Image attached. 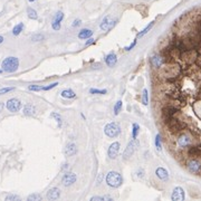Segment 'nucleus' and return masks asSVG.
<instances>
[{
  "mask_svg": "<svg viewBox=\"0 0 201 201\" xmlns=\"http://www.w3.org/2000/svg\"><path fill=\"white\" fill-rule=\"evenodd\" d=\"M105 182L111 188H119L123 183V177L116 171H110L105 177Z\"/></svg>",
  "mask_w": 201,
  "mask_h": 201,
  "instance_id": "nucleus-1",
  "label": "nucleus"
},
{
  "mask_svg": "<svg viewBox=\"0 0 201 201\" xmlns=\"http://www.w3.org/2000/svg\"><path fill=\"white\" fill-rule=\"evenodd\" d=\"M1 67L6 73H15L19 67V59L17 57H7L6 59H3Z\"/></svg>",
  "mask_w": 201,
  "mask_h": 201,
  "instance_id": "nucleus-2",
  "label": "nucleus"
},
{
  "mask_svg": "<svg viewBox=\"0 0 201 201\" xmlns=\"http://www.w3.org/2000/svg\"><path fill=\"white\" fill-rule=\"evenodd\" d=\"M104 133L108 137H116L121 134V126L117 122H110L104 128Z\"/></svg>",
  "mask_w": 201,
  "mask_h": 201,
  "instance_id": "nucleus-3",
  "label": "nucleus"
},
{
  "mask_svg": "<svg viewBox=\"0 0 201 201\" xmlns=\"http://www.w3.org/2000/svg\"><path fill=\"white\" fill-rule=\"evenodd\" d=\"M139 146H140V142H139V140H137V139H133L131 142L128 143V146H126L125 150H124V152H123V159H124V160L130 159V157L134 154V152L137 150Z\"/></svg>",
  "mask_w": 201,
  "mask_h": 201,
  "instance_id": "nucleus-4",
  "label": "nucleus"
},
{
  "mask_svg": "<svg viewBox=\"0 0 201 201\" xmlns=\"http://www.w3.org/2000/svg\"><path fill=\"white\" fill-rule=\"evenodd\" d=\"M166 124V126L169 128V130L171 132H180L182 131L184 128V124L182 122H180V121H178V119H173V117H171V119H166L165 122H164Z\"/></svg>",
  "mask_w": 201,
  "mask_h": 201,
  "instance_id": "nucleus-5",
  "label": "nucleus"
},
{
  "mask_svg": "<svg viewBox=\"0 0 201 201\" xmlns=\"http://www.w3.org/2000/svg\"><path fill=\"white\" fill-rule=\"evenodd\" d=\"M191 143H192V137L188 133L180 134L178 139H177V144H178L180 149H186V148L191 145Z\"/></svg>",
  "mask_w": 201,
  "mask_h": 201,
  "instance_id": "nucleus-6",
  "label": "nucleus"
},
{
  "mask_svg": "<svg viewBox=\"0 0 201 201\" xmlns=\"http://www.w3.org/2000/svg\"><path fill=\"white\" fill-rule=\"evenodd\" d=\"M186 169L191 173L198 174L201 172V162L199 160H195V159H191L186 162Z\"/></svg>",
  "mask_w": 201,
  "mask_h": 201,
  "instance_id": "nucleus-7",
  "label": "nucleus"
},
{
  "mask_svg": "<svg viewBox=\"0 0 201 201\" xmlns=\"http://www.w3.org/2000/svg\"><path fill=\"white\" fill-rule=\"evenodd\" d=\"M77 180V175L73 172H66L65 174H63L61 177V184L65 186H70L72 184H74Z\"/></svg>",
  "mask_w": 201,
  "mask_h": 201,
  "instance_id": "nucleus-8",
  "label": "nucleus"
},
{
  "mask_svg": "<svg viewBox=\"0 0 201 201\" xmlns=\"http://www.w3.org/2000/svg\"><path fill=\"white\" fill-rule=\"evenodd\" d=\"M6 107L9 112L15 113V112H18L21 108V102L17 98H10L7 101Z\"/></svg>",
  "mask_w": 201,
  "mask_h": 201,
  "instance_id": "nucleus-9",
  "label": "nucleus"
},
{
  "mask_svg": "<svg viewBox=\"0 0 201 201\" xmlns=\"http://www.w3.org/2000/svg\"><path fill=\"white\" fill-rule=\"evenodd\" d=\"M115 23H116V19L112 18V16H106L102 20L101 25H99V28L102 30H104V31H107V30L111 29Z\"/></svg>",
  "mask_w": 201,
  "mask_h": 201,
  "instance_id": "nucleus-10",
  "label": "nucleus"
},
{
  "mask_svg": "<svg viewBox=\"0 0 201 201\" xmlns=\"http://www.w3.org/2000/svg\"><path fill=\"white\" fill-rule=\"evenodd\" d=\"M119 148H121V143L119 142H113L110 145L107 150V155L110 159L114 160V159H116L117 155H119Z\"/></svg>",
  "mask_w": 201,
  "mask_h": 201,
  "instance_id": "nucleus-11",
  "label": "nucleus"
},
{
  "mask_svg": "<svg viewBox=\"0 0 201 201\" xmlns=\"http://www.w3.org/2000/svg\"><path fill=\"white\" fill-rule=\"evenodd\" d=\"M186 198V193H184V190L181 188V186H175L173 189V192H172L171 199L173 201H183Z\"/></svg>",
  "mask_w": 201,
  "mask_h": 201,
  "instance_id": "nucleus-12",
  "label": "nucleus"
},
{
  "mask_svg": "<svg viewBox=\"0 0 201 201\" xmlns=\"http://www.w3.org/2000/svg\"><path fill=\"white\" fill-rule=\"evenodd\" d=\"M64 19V14L61 11H58L56 12V15L54 16L52 18V28L54 30H59L61 29V20Z\"/></svg>",
  "mask_w": 201,
  "mask_h": 201,
  "instance_id": "nucleus-13",
  "label": "nucleus"
},
{
  "mask_svg": "<svg viewBox=\"0 0 201 201\" xmlns=\"http://www.w3.org/2000/svg\"><path fill=\"white\" fill-rule=\"evenodd\" d=\"M104 61H105V64L107 65L108 67L115 66V65H116V63H117V56H116V54H115L114 52H110V54H107V55L105 56Z\"/></svg>",
  "mask_w": 201,
  "mask_h": 201,
  "instance_id": "nucleus-14",
  "label": "nucleus"
},
{
  "mask_svg": "<svg viewBox=\"0 0 201 201\" xmlns=\"http://www.w3.org/2000/svg\"><path fill=\"white\" fill-rule=\"evenodd\" d=\"M76 152H77V146L74 142H69L67 143L66 146H65V150H64V153L66 157H73L74 154H76Z\"/></svg>",
  "mask_w": 201,
  "mask_h": 201,
  "instance_id": "nucleus-15",
  "label": "nucleus"
},
{
  "mask_svg": "<svg viewBox=\"0 0 201 201\" xmlns=\"http://www.w3.org/2000/svg\"><path fill=\"white\" fill-rule=\"evenodd\" d=\"M150 61H151V64L153 67H155V68H160L162 65L164 64V57L161 55H153L150 58Z\"/></svg>",
  "mask_w": 201,
  "mask_h": 201,
  "instance_id": "nucleus-16",
  "label": "nucleus"
},
{
  "mask_svg": "<svg viewBox=\"0 0 201 201\" xmlns=\"http://www.w3.org/2000/svg\"><path fill=\"white\" fill-rule=\"evenodd\" d=\"M46 197L48 200H57L61 197V190L58 188H56V186L55 188H52V189H49L47 191Z\"/></svg>",
  "mask_w": 201,
  "mask_h": 201,
  "instance_id": "nucleus-17",
  "label": "nucleus"
},
{
  "mask_svg": "<svg viewBox=\"0 0 201 201\" xmlns=\"http://www.w3.org/2000/svg\"><path fill=\"white\" fill-rule=\"evenodd\" d=\"M155 175H157V178L160 179L161 181H166L169 179V172L166 171V169L161 168V166L155 170Z\"/></svg>",
  "mask_w": 201,
  "mask_h": 201,
  "instance_id": "nucleus-18",
  "label": "nucleus"
},
{
  "mask_svg": "<svg viewBox=\"0 0 201 201\" xmlns=\"http://www.w3.org/2000/svg\"><path fill=\"white\" fill-rule=\"evenodd\" d=\"M94 34L93 30L88 29V28H84L78 32V38L79 39H88L90 37H92Z\"/></svg>",
  "mask_w": 201,
  "mask_h": 201,
  "instance_id": "nucleus-19",
  "label": "nucleus"
},
{
  "mask_svg": "<svg viewBox=\"0 0 201 201\" xmlns=\"http://www.w3.org/2000/svg\"><path fill=\"white\" fill-rule=\"evenodd\" d=\"M23 114L26 116H32L36 114V107L32 104H27L23 107Z\"/></svg>",
  "mask_w": 201,
  "mask_h": 201,
  "instance_id": "nucleus-20",
  "label": "nucleus"
},
{
  "mask_svg": "<svg viewBox=\"0 0 201 201\" xmlns=\"http://www.w3.org/2000/svg\"><path fill=\"white\" fill-rule=\"evenodd\" d=\"M61 97H64V98H68V99H72V98H75L76 97V94L73 90H70V88H66V90H61Z\"/></svg>",
  "mask_w": 201,
  "mask_h": 201,
  "instance_id": "nucleus-21",
  "label": "nucleus"
},
{
  "mask_svg": "<svg viewBox=\"0 0 201 201\" xmlns=\"http://www.w3.org/2000/svg\"><path fill=\"white\" fill-rule=\"evenodd\" d=\"M154 23H155L154 20H153V21H151V23H150L149 25H148V26H146L145 28H144V29H143V30H141V31L139 32V34H137L136 38H141V37H143V36L145 35V34H148V32H149V30H151V29H152V27L154 26Z\"/></svg>",
  "mask_w": 201,
  "mask_h": 201,
  "instance_id": "nucleus-22",
  "label": "nucleus"
},
{
  "mask_svg": "<svg viewBox=\"0 0 201 201\" xmlns=\"http://www.w3.org/2000/svg\"><path fill=\"white\" fill-rule=\"evenodd\" d=\"M140 133V125L137 123H133L132 124V139H137Z\"/></svg>",
  "mask_w": 201,
  "mask_h": 201,
  "instance_id": "nucleus-23",
  "label": "nucleus"
},
{
  "mask_svg": "<svg viewBox=\"0 0 201 201\" xmlns=\"http://www.w3.org/2000/svg\"><path fill=\"white\" fill-rule=\"evenodd\" d=\"M141 101H142L143 105H149V94H148V90L144 88L142 90V97H141Z\"/></svg>",
  "mask_w": 201,
  "mask_h": 201,
  "instance_id": "nucleus-24",
  "label": "nucleus"
},
{
  "mask_svg": "<svg viewBox=\"0 0 201 201\" xmlns=\"http://www.w3.org/2000/svg\"><path fill=\"white\" fill-rule=\"evenodd\" d=\"M162 139H161V135L160 134H157L155 135V139H154V145L157 148V151H161L162 150Z\"/></svg>",
  "mask_w": 201,
  "mask_h": 201,
  "instance_id": "nucleus-25",
  "label": "nucleus"
},
{
  "mask_svg": "<svg viewBox=\"0 0 201 201\" xmlns=\"http://www.w3.org/2000/svg\"><path fill=\"white\" fill-rule=\"evenodd\" d=\"M23 23H18V25H16L15 27H14V29H12V34L15 36H18V35H20V32L23 30Z\"/></svg>",
  "mask_w": 201,
  "mask_h": 201,
  "instance_id": "nucleus-26",
  "label": "nucleus"
},
{
  "mask_svg": "<svg viewBox=\"0 0 201 201\" xmlns=\"http://www.w3.org/2000/svg\"><path fill=\"white\" fill-rule=\"evenodd\" d=\"M50 116L57 121V123H58V128H61V125H63V117H61V114L56 113V112H52V113L50 114Z\"/></svg>",
  "mask_w": 201,
  "mask_h": 201,
  "instance_id": "nucleus-27",
  "label": "nucleus"
},
{
  "mask_svg": "<svg viewBox=\"0 0 201 201\" xmlns=\"http://www.w3.org/2000/svg\"><path fill=\"white\" fill-rule=\"evenodd\" d=\"M27 14H28V17H29L30 19H34V20H36V19L38 18L37 11H36L35 9L28 8V9H27Z\"/></svg>",
  "mask_w": 201,
  "mask_h": 201,
  "instance_id": "nucleus-28",
  "label": "nucleus"
},
{
  "mask_svg": "<svg viewBox=\"0 0 201 201\" xmlns=\"http://www.w3.org/2000/svg\"><path fill=\"white\" fill-rule=\"evenodd\" d=\"M122 106H123L122 101H117L115 103V105H114V115H119V113L122 110Z\"/></svg>",
  "mask_w": 201,
  "mask_h": 201,
  "instance_id": "nucleus-29",
  "label": "nucleus"
},
{
  "mask_svg": "<svg viewBox=\"0 0 201 201\" xmlns=\"http://www.w3.org/2000/svg\"><path fill=\"white\" fill-rule=\"evenodd\" d=\"M41 199H43V197L40 195H38V193H32V195L27 197V200L28 201H40Z\"/></svg>",
  "mask_w": 201,
  "mask_h": 201,
  "instance_id": "nucleus-30",
  "label": "nucleus"
},
{
  "mask_svg": "<svg viewBox=\"0 0 201 201\" xmlns=\"http://www.w3.org/2000/svg\"><path fill=\"white\" fill-rule=\"evenodd\" d=\"M90 93L95 94V95H104V94L107 93V90H97V88H90Z\"/></svg>",
  "mask_w": 201,
  "mask_h": 201,
  "instance_id": "nucleus-31",
  "label": "nucleus"
},
{
  "mask_svg": "<svg viewBox=\"0 0 201 201\" xmlns=\"http://www.w3.org/2000/svg\"><path fill=\"white\" fill-rule=\"evenodd\" d=\"M29 90H34V92H39V90H44V86H40V85H30L28 87Z\"/></svg>",
  "mask_w": 201,
  "mask_h": 201,
  "instance_id": "nucleus-32",
  "label": "nucleus"
},
{
  "mask_svg": "<svg viewBox=\"0 0 201 201\" xmlns=\"http://www.w3.org/2000/svg\"><path fill=\"white\" fill-rule=\"evenodd\" d=\"M45 39V36L41 35V34H36L31 37V40L34 41H40V40H44Z\"/></svg>",
  "mask_w": 201,
  "mask_h": 201,
  "instance_id": "nucleus-33",
  "label": "nucleus"
},
{
  "mask_svg": "<svg viewBox=\"0 0 201 201\" xmlns=\"http://www.w3.org/2000/svg\"><path fill=\"white\" fill-rule=\"evenodd\" d=\"M136 44H137V38H135V39H134L133 43H132V44H130V45H128V46H126L125 48H124V49H125L126 52H130V50L133 49L134 47L136 46Z\"/></svg>",
  "mask_w": 201,
  "mask_h": 201,
  "instance_id": "nucleus-34",
  "label": "nucleus"
},
{
  "mask_svg": "<svg viewBox=\"0 0 201 201\" xmlns=\"http://www.w3.org/2000/svg\"><path fill=\"white\" fill-rule=\"evenodd\" d=\"M19 197L17 195H8L6 197V201H15V200H19Z\"/></svg>",
  "mask_w": 201,
  "mask_h": 201,
  "instance_id": "nucleus-35",
  "label": "nucleus"
},
{
  "mask_svg": "<svg viewBox=\"0 0 201 201\" xmlns=\"http://www.w3.org/2000/svg\"><path fill=\"white\" fill-rule=\"evenodd\" d=\"M15 88L14 87H3V88H0V95H2V94H6L8 92H11L14 90Z\"/></svg>",
  "mask_w": 201,
  "mask_h": 201,
  "instance_id": "nucleus-36",
  "label": "nucleus"
},
{
  "mask_svg": "<svg viewBox=\"0 0 201 201\" xmlns=\"http://www.w3.org/2000/svg\"><path fill=\"white\" fill-rule=\"evenodd\" d=\"M57 85H58V83H57V82H56V83H52V84L48 85V86H44V90H52V88L56 87Z\"/></svg>",
  "mask_w": 201,
  "mask_h": 201,
  "instance_id": "nucleus-37",
  "label": "nucleus"
},
{
  "mask_svg": "<svg viewBox=\"0 0 201 201\" xmlns=\"http://www.w3.org/2000/svg\"><path fill=\"white\" fill-rule=\"evenodd\" d=\"M82 25V20L81 19H75V20L73 21V23H72V26L73 27H78Z\"/></svg>",
  "mask_w": 201,
  "mask_h": 201,
  "instance_id": "nucleus-38",
  "label": "nucleus"
},
{
  "mask_svg": "<svg viewBox=\"0 0 201 201\" xmlns=\"http://www.w3.org/2000/svg\"><path fill=\"white\" fill-rule=\"evenodd\" d=\"M94 41H95V39H94L93 37H90L87 39V41L85 43V46H90V44H94Z\"/></svg>",
  "mask_w": 201,
  "mask_h": 201,
  "instance_id": "nucleus-39",
  "label": "nucleus"
},
{
  "mask_svg": "<svg viewBox=\"0 0 201 201\" xmlns=\"http://www.w3.org/2000/svg\"><path fill=\"white\" fill-rule=\"evenodd\" d=\"M104 179V174L103 173H99L98 174V177H97V180H96V182H97V184H99L101 182H102V180Z\"/></svg>",
  "mask_w": 201,
  "mask_h": 201,
  "instance_id": "nucleus-40",
  "label": "nucleus"
},
{
  "mask_svg": "<svg viewBox=\"0 0 201 201\" xmlns=\"http://www.w3.org/2000/svg\"><path fill=\"white\" fill-rule=\"evenodd\" d=\"M3 107H5V104H3L2 102H0V113H1V112H2Z\"/></svg>",
  "mask_w": 201,
  "mask_h": 201,
  "instance_id": "nucleus-41",
  "label": "nucleus"
},
{
  "mask_svg": "<svg viewBox=\"0 0 201 201\" xmlns=\"http://www.w3.org/2000/svg\"><path fill=\"white\" fill-rule=\"evenodd\" d=\"M2 41H3V37H2V36H0V44H1Z\"/></svg>",
  "mask_w": 201,
  "mask_h": 201,
  "instance_id": "nucleus-42",
  "label": "nucleus"
},
{
  "mask_svg": "<svg viewBox=\"0 0 201 201\" xmlns=\"http://www.w3.org/2000/svg\"><path fill=\"white\" fill-rule=\"evenodd\" d=\"M28 1H30V2H34V1H35V0H28Z\"/></svg>",
  "mask_w": 201,
  "mask_h": 201,
  "instance_id": "nucleus-43",
  "label": "nucleus"
},
{
  "mask_svg": "<svg viewBox=\"0 0 201 201\" xmlns=\"http://www.w3.org/2000/svg\"><path fill=\"white\" fill-rule=\"evenodd\" d=\"M1 73H2V69H0V74H1Z\"/></svg>",
  "mask_w": 201,
  "mask_h": 201,
  "instance_id": "nucleus-44",
  "label": "nucleus"
}]
</instances>
